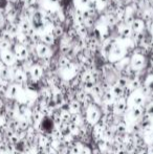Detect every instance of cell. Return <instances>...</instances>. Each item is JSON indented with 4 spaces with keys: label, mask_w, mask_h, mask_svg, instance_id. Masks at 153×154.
I'll return each mask as SVG.
<instances>
[{
    "label": "cell",
    "mask_w": 153,
    "mask_h": 154,
    "mask_svg": "<svg viewBox=\"0 0 153 154\" xmlns=\"http://www.w3.org/2000/svg\"><path fill=\"white\" fill-rule=\"evenodd\" d=\"M36 51H37L38 56L40 58H45L47 56L50 55V48H49V45L45 44V43H38L36 44Z\"/></svg>",
    "instance_id": "1"
},
{
    "label": "cell",
    "mask_w": 153,
    "mask_h": 154,
    "mask_svg": "<svg viewBox=\"0 0 153 154\" xmlns=\"http://www.w3.org/2000/svg\"><path fill=\"white\" fill-rule=\"evenodd\" d=\"M15 55H16V58H18L19 60L26 59V58L29 57V49L23 44H18V45H16Z\"/></svg>",
    "instance_id": "2"
},
{
    "label": "cell",
    "mask_w": 153,
    "mask_h": 154,
    "mask_svg": "<svg viewBox=\"0 0 153 154\" xmlns=\"http://www.w3.org/2000/svg\"><path fill=\"white\" fill-rule=\"evenodd\" d=\"M130 26L132 29L133 32H141L145 27V22L142 19H134L130 24Z\"/></svg>",
    "instance_id": "3"
},
{
    "label": "cell",
    "mask_w": 153,
    "mask_h": 154,
    "mask_svg": "<svg viewBox=\"0 0 153 154\" xmlns=\"http://www.w3.org/2000/svg\"><path fill=\"white\" fill-rule=\"evenodd\" d=\"M1 58L5 64H13L15 62V55L8 49L1 51Z\"/></svg>",
    "instance_id": "4"
},
{
    "label": "cell",
    "mask_w": 153,
    "mask_h": 154,
    "mask_svg": "<svg viewBox=\"0 0 153 154\" xmlns=\"http://www.w3.org/2000/svg\"><path fill=\"white\" fill-rule=\"evenodd\" d=\"M55 36H54L53 32H46L42 35V42H44L47 45H53L55 44Z\"/></svg>",
    "instance_id": "5"
},
{
    "label": "cell",
    "mask_w": 153,
    "mask_h": 154,
    "mask_svg": "<svg viewBox=\"0 0 153 154\" xmlns=\"http://www.w3.org/2000/svg\"><path fill=\"white\" fill-rule=\"evenodd\" d=\"M144 62H145V58H144L142 55H139V54H136V55L133 56V58H132V65L134 67H137V68H139V67H142L144 65Z\"/></svg>",
    "instance_id": "6"
},
{
    "label": "cell",
    "mask_w": 153,
    "mask_h": 154,
    "mask_svg": "<svg viewBox=\"0 0 153 154\" xmlns=\"http://www.w3.org/2000/svg\"><path fill=\"white\" fill-rule=\"evenodd\" d=\"M123 53H124L123 47L121 46V45H118V43H115L112 48H111V54H112L113 56H115V57H121V56L123 55Z\"/></svg>",
    "instance_id": "7"
},
{
    "label": "cell",
    "mask_w": 153,
    "mask_h": 154,
    "mask_svg": "<svg viewBox=\"0 0 153 154\" xmlns=\"http://www.w3.org/2000/svg\"><path fill=\"white\" fill-rule=\"evenodd\" d=\"M132 29H131L130 25L126 24L125 26L122 27V29H121V36L123 37V38H129V37L132 35Z\"/></svg>",
    "instance_id": "8"
},
{
    "label": "cell",
    "mask_w": 153,
    "mask_h": 154,
    "mask_svg": "<svg viewBox=\"0 0 153 154\" xmlns=\"http://www.w3.org/2000/svg\"><path fill=\"white\" fill-rule=\"evenodd\" d=\"M77 32L81 37H86L88 34V27L85 24H77Z\"/></svg>",
    "instance_id": "9"
},
{
    "label": "cell",
    "mask_w": 153,
    "mask_h": 154,
    "mask_svg": "<svg viewBox=\"0 0 153 154\" xmlns=\"http://www.w3.org/2000/svg\"><path fill=\"white\" fill-rule=\"evenodd\" d=\"M75 20H76V24H84L85 20L83 17V11L78 8L76 11V16H75Z\"/></svg>",
    "instance_id": "10"
},
{
    "label": "cell",
    "mask_w": 153,
    "mask_h": 154,
    "mask_svg": "<svg viewBox=\"0 0 153 154\" xmlns=\"http://www.w3.org/2000/svg\"><path fill=\"white\" fill-rule=\"evenodd\" d=\"M5 31L8 32H10L11 35H13V36H16L17 32H18V26H17L16 24H14V23H10V24L8 25V27H6Z\"/></svg>",
    "instance_id": "11"
},
{
    "label": "cell",
    "mask_w": 153,
    "mask_h": 154,
    "mask_svg": "<svg viewBox=\"0 0 153 154\" xmlns=\"http://www.w3.org/2000/svg\"><path fill=\"white\" fill-rule=\"evenodd\" d=\"M53 34H54V36H55V38H59V37L63 36L64 32H63V29H62V26H60V25H57V26L54 27Z\"/></svg>",
    "instance_id": "12"
},
{
    "label": "cell",
    "mask_w": 153,
    "mask_h": 154,
    "mask_svg": "<svg viewBox=\"0 0 153 154\" xmlns=\"http://www.w3.org/2000/svg\"><path fill=\"white\" fill-rule=\"evenodd\" d=\"M0 37H1L2 40L8 41V42H11V43H12V42H13V37H14V36H13V35H11L10 32H8L5 31L4 32H2L1 36H0Z\"/></svg>",
    "instance_id": "13"
},
{
    "label": "cell",
    "mask_w": 153,
    "mask_h": 154,
    "mask_svg": "<svg viewBox=\"0 0 153 154\" xmlns=\"http://www.w3.org/2000/svg\"><path fill=\"white\" fill-rule=\"evenodd\" d=\"M11 44H12L11 42H8V41L1 40V42H0V51H8V49H10Z\"/></svg>",
    "instance_id": "14"
},
{
    "label": "cell",
    "mask_w": 153,
    "mask_h": 154,
    "mask_svg": "<svg viewBox=\"0 0 153 154\" xmlns=\"http://www.w3.org/2000/svg\"><path fill=\"white\" fill-rule=\"evenodd\" d=\"M116 21H118V18H116L115 16H113V15H109V16H107V23H108L109 25H115L116 23Z\"/></svg>",
    "instance_id": "15"
},
{
    "label": "cell",
    "mask_w": 153,
    "mask_h": 154,
    "mask_svg": "<svg viewBox=\"0 0 153 154\" xmlns=\"http://www.w3.org/2000/svg\"><path fill=\"white\" fill-rule=\"evenodd\" d=\"M41 72H42V70H41V67H39V66H34V67H33V70H32V73H33L34 77L39 78V77L41 75Z\"/></svg>",
    "instance_id": "16"
},
{
    "label": "cell",
    "mask_w": 153,
    "mask_h": 154,
    "mask_svg": "<svg viewBox=\"0 0 153 154\" xmlns=\"http://www.w3.org/2000/svg\"><path fill=\"white\" fill-rule=\"evenodd\" d=\"M69 59L68 58H66V57H63V58H61L60 59V61H59V64H60V66H62V67H66V66H68L69 65Z\"/></svg>",
    "instance_id": "17"
},
{
    "label": "cell",
    "mask_w": 153,
    "mask_h": 154,
    "mask_svg": "<svg viewBox=\"0 0 153 154\" xmlns=\"http://www.w3.org/2000/svg\"><path fill=\"white\" fill-rule=\"evenodd\" d=\"M84 24H85L87 27H91V26H93V24H94V18H93V17H89V18L86 19V20H85V22H84Z\"/></svg>",
    "instance_id": "18"
},
{
    "label": "cell",
    "mask_w": 153,
    "mask_h": 154,
    "mask_svg": "<svg viewBox=\"0 0 153 154\" xmlns=\"http://www.w3.org/2000/svg\"><path fill=\"white\" fill-rule=\"evenodd\" d=\"M24 1V3H25V5L26 6H32V5H34V4L36 3V1L37 0H23Z\"/></svg>",
    "instance_id": "19"
},
{
    "label": "cell",
    "mask_w": 153,
    "mask_h": 154,
    "mask_svg": "<svg viewBox=\"0 0 153 154\" xmlns=\"http://www.w3.org/2000/svg\"><path fill=\"white\" fill-rule=\"evenodd\" d=\"M4 20H5V17H4V14L2 12H0V27L3 25Z\"/></svg>",
    "instance_id": "20"
},
{
    "label": "cell",
    "mask_w": 153,
    "mask_h": 154,
    "mask_svg": "<svg viewBox=\"0 0 153 154\" xmlns=\"http://www.w3.org/2000/svg\"><path fill=\"white\" fill-rule=\"evenodd\" d=\"M8 0H0V8H4L8 4Z\"/></svg>",
    "instance_id": "21"
},
{
    "label": "cell",
    "mask_w": 153,
    "mask_h": 154,
    "mask_svg": "<svg viewBox=\"0 0 153 154\" xmlns=\"http://www.w3.org/2000/svg\"><path fill=\"white\" fill-rule=\"evenodd\" d=\"M90 0H81V4L84 6H88V3H89Z\"/></svg>",
    "instance_id": "22"
},
{
    "label": "cell",
    "mask_w": 153,
    "mask_h": 154,
    "mask_svg": "<svg viewBox=\"0 0 153 154\" xmlns=\"http://www.w3.org/2000/svg\"><path fill=\"white\" fill-rule=\"evenodd\" d=\"M49 1H50L51 3H57V1H58V0H49Z\"/></svg>",
    "instance_id": "23"
},
{
    "label": "cell",
    "mask_w": 153,
    "mask_h": 154,
    "mask_svg": "<svg viewBox=\"0 0 153 154\" xmlns=\"http://www.w3.org/2000/svg\"><path fill=\"white\" fill-rule=\"evenodd\" d=\"M150 46L153 48V38H152V40H151V42H150Z\"/></svg>",
    "instance_id": "24"
},
{
    "label": "cell",
    "mask_w": 153,
    "mask_h": 154,
    "mask_svg": "<svg viewBox=\"0 0 153 154\" xmlns=\"http://www.w3.org/2000/svg\"><path fill=\"white\" fill-rule=\"evenodd\" d=\"M8 2H13V3H14V2H16L17 0H8Z\"/></svg>",
    "instance_id": "25"
},
{
    "label": "cell",
    "mask_w": 153,
    "mask_h": 154,
    "mask_svg": "<svg viewBox=\"0 0 153 154\" xmlns=\"http://www.w3.org/2000/svg\"><path fill=\"white\" fill-rule=\"evenodd\" d=\"M151 32H153V23H152V25H151Z\"/></svg>",
    "instance_id": "26"
}]
</instances>
